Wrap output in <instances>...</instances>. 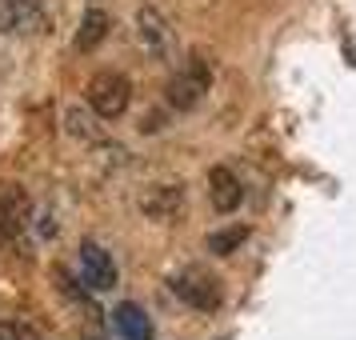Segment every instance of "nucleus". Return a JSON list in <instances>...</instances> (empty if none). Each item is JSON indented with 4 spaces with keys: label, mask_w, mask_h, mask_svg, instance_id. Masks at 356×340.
I'll list each match as a JSON object with an SVG mask.
<instances>
[{
    "label": "nucleus",
    "mask_w": 356,
    "mask_h": 340,
    "mask_svg": "<svg viewBox=\"0 0 356 340\" xmlns=\"http://www.w3.org/2000/svg\"><path fill=\"white\" fill-rule=\"evenodd\" d=\"M129 81L120 76V72H97L88 88H84V97H88V108L100 116V120H116V116L129 108Z\"/></svg>",
    "instance_id": "nucleus-2"
},
{
    "label": "nucleus",
    "mask_w": 356,
    "mask_h": 340,
    "mask_svg": "<svg viewBox=\"0 0 356 340\" xmlns=\"http://www.w3.org/2000/svg\"><path fill=\"white\" fill-rule=\"evenodd\" d=\"M172 292L196 312H216V305H220V280L209 268H184L172 280Z\"/></svg>",
    "instance_id": "nucleus-4"
},
{
    "label": "nucleus",
    "mask_w": 356,
    "mask_h": 340,
    "mask_svg": "<svg viewBox=\"0 0 356 340\" xmlns=\"http://www.w3.org/2000/svg\"><path fill=\"white\" fill-rule=\"evenodd\" d=\"M0 340H36V328H24V324H0Z\"/></svg>",
    "instance_id": "nucleus-13"
},
{
    "label": "nucleus",
    "mask_w": 356,
    "mask_h": 340,
    "mask_svg": "<svg viewBox=\"0 0 356 340\" xmlns=\"http://www.w3.org/2000/svg\"><path fill=\"white\" fill-rule=\"evenodd\" d=\"M113 324H116V332H120V340H152V321H148V312L140 305H132V300H124V305L113 312Z\"/></svg>",
    "instance_id": "nucleus-10"
},
{
    "label": "nucleus",
    "mask_w": 356,
    "mask_h": 340,
    "mask_svg": "<svg viewBox=\"0 0 356 340\" xmlns=\"http://www.w3.org/2000/svg\"><path fill=\"white\" fill-rule=\"evenodd\" d=\"M209 196H212V209L216 212H236L244 200V188L241 180H236V172H228V168H212L209 172Z\"/></svg>",
    "instance_id": "nucleus-8"
},
{
    "label": "nucleus",
    "mask_w": 356,
    "mask_h": 340,
    "mask_svg": "<svg viewBox=\"0 0 356 340\" xmlns=\"http://www.w3.org/2000/svg\"><path fill=\"white\" fill-rule=\"evenodd\" d=\"M209 84H212L209 65H204V60H188V65H180L177 72H172V81L164 88V100H168L177 113H188V108H196V104L204 100Z\"/></svg>",
    "instance_id": "nucleus-1"
},
{
    "label": "nucleus",
    "mask_w": 356,
    "mask_h": 340,
    "mask_svg": "<svg viewBox=\"0 0 356 340\" xmlns=\"http://www.w3.org/2000/svg\"><path fill=\"white\" fill-rule=\"evenodd\" d=\"M108 13L100 8V4H88L81 17V29H76V49L81 52H97L104 44V36H108Z\"/></svg>",
    "instance_id": "nucleus-9"
},
{
    "label": "nucleus",
    "mask_w": 356,
    "mask_h": 340,
    "mask_svg": "<svg viewBox=\"0 0 356 340\" xmlns=\"http://www.w3.org/2000/svg\"><path fill=\"white\" fill-rule=\"evenodd\" d=\"M33 225V200L17 180H0V241H20Z\"/></svg>",
    "instance_id": "nucleus-3"
},
{
    "label": "nucleus",
    "mask_w": 356,
    "mask_h": 340,
    "mask_svg": "<svg viewBox=\"0 0 356 340\" xmlns=\"http://www.w3.org/2000/svg\"><path fill=\"white\" fill-rule=\"evenodd\" d=\"M81 273H84V284H88L92 292L116 289V264H113V257H108L97 241H84L81 244Z\"/></svg>",
    "instance_id": "nucleus-6"
},
{
    "label": "nucleus",
    "mask_w": 356,
    "mask_h": 340,
    "mask_svg": "<svg viewBox=\"0 0 356 340\" xmlns=\"http://www.w3.org/2000/svg\"><path fill=\"white\" fill-rule=\"evenodd\" d=\"M140 209L152 216V220H168V216H177L180 212V188H148L145 196H140Z\"/></svg>",
    "instance_id": "nucleus-11"
},
{
    "label": "nucleus",
    "mask_w": 356,
    "mask_h": 340,
    "mask_svg": "<svg viewBox=\"0 0 356 340\" xmlns=\"http://www.w3.org/2000/svg\"><path fill=\"white\" fill-rule=\"evenodd\" d=\"M244 241H248V228H225V232H212L209 236V248L216 257H228V252H236Z\"/></svg>",
    "instance_id": "nucleus-12"
},
{
    "label": "nucleus",
    "mask_w": 356,
    "mask_h": 340,
    "mask_svg": "<svg viewBox=\"0 0 356 340\" xmlns=\"http://www.w3.org/2000/svg\"><path fill=\"white\" fill-rule=\"evenodd\" d=\"M44 29L40 0H0V33L4 36H33Z\"/></svg>",
    "instance_id": "nucleus-5"
},
{
    "label": "nucleus",
    "mask_w": 356,
    "mask_h": 340,
    "mask_svg": "<svg viewBox=\"0 0 356 340\" xmlns=\"http://www.w3.org/2000/svg\"><path fill=\"white\" fill-rule=\"evenodd\" d=\"M136 29H140V40L152 56H168L172 52V24L164 20V13H156L152 4H145L136 13Z\"/></svg>",
    "instance_id": "nucleus-7"
}]
</instances>
